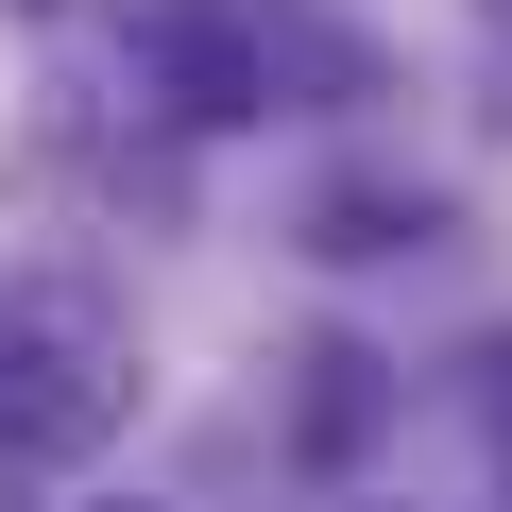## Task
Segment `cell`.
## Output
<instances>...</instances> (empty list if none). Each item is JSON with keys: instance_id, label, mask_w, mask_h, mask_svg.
Wrapping results in <instances>:
<instances>
[{"instance_id": "6da1fadb", "label": "cell", "mask_w": 512, "mask_h": 512, "mask_svg": "<svg viewBox=\"0 0 512 512\" xmlns=\"http://www.w3.org/2000/svg\"><path fill=\"white\" fill-rule=\"evenodd\" d=\"M137 410V325L86 274H0V461H86Z\"/></svg>"}, {"instance_id": "7a4b0ae2", "label": "cell", "mask_w": 512, "mask_h": 512, "mask_svg": "<svg viewBox=\"0 0 512 512\" xmlns=\"http://www.w3.org/2000/svg\"><path fill=\"white\" fill-rule=\"evenodd\" d=\"M120 69L171 120H256V103H274V52H256L239 0H120Z\"/></svg>"}, {"instance_id": "3957f363", "label": "cell", "mask_w": 512, "mask_h": 512, "mask_svg": "<svg viewBox=\"0 0 512 512\" xmlns=\"http://www.w3.org/2000/svg\"><path fill=\"white\" fill-rule=\"evenodd\" d=\"M359 427H376V359H359V342H308V444L342 461Z\"/></svg>"}]
</instances>
